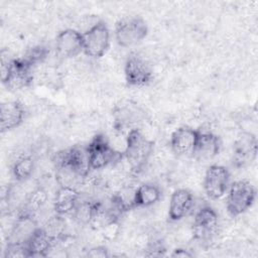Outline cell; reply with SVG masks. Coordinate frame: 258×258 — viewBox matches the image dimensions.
I'll use <instances>...</instances> for the list:
<instances>
[{"label":"cell","instance_id":"cell-3","mask_svg":"<svg viewBox=\"0 0 258 258\" xmlns=\"http://www.w3.org/2000/svg\"><path fill=\"white\" fill-rule=\"evenodd\" d=\"M256 197L254 185L247 179L236 180L230 184L227 192V211L237 217L249 210Z\"/></svg>","mask_w":258,"mask_h":258},{"label":"cell","instance_id":"cell-13","mask_svg":"<svg viewBox=\"0 0 258 258\" xmlns=\"http://www.w3.org/2000/svg\"><path fill=\"white\" fill-rule=\"evenodd\" d=\"M199 130L188 126H181L174 130L170 137V148L178 156L192 154L196 146Z\"/></svg>","mask_w":258,"mask_h":258},{"label":"cell","instance_id":"cell-14","mask_svg":"<svg viewBox=\"0 0 258 258\" xmlns=\"http://www.w3.org/2000/svg\"><path fill=\"white\" fill-rule=\"evenodd\" d=\"M25 110L19 101H6L0 108L1 132H8L18 128L24 121Z\"/></svg>","mask_w":258,"mask_h":258},{"label":"cell","instance_id":"cell-12","mask_svg":"<svg viewBox=\"0 0 258 258\" xmlns=\"http://www.w3.org/2000/svg\"><path fill=\"white\" fill-rule=\"evenodd\" d=\"M195 199L186 188H179L171 194L168 206V219L171 222H177L191 213Z\"/></svg>","mask_w":258,"mask_h":258},{"label":"cell","instance_id":"cell-20","mask_svg":"<svg viewBox=\"0 0 258 258\" xmlns=\"http://www.w3.org/2000/svg\"><path fill=\"white\" fill-rule=\"evenodd\" d=\"M100 202L84 201L79 202L75 210L73 211V217L79 224H91L93 218L98 210Z\"/></svg>","mask_w":258,"mask_h":258},{"label":"cell","instance_id":"cell-10","mask_svg":"<svg viewBox=\"0 0 258 258\" xmlns=\"http://www.w3.org/2000/svg\"><path fill=\"white\" fill-rule=\"evenodd\" d=\"M257 138L251 132H243L234 144L233 162L237 167H245L251 164L257 157Z\"/></svg>","mask_w":258,"mask_h":258},{"label":"cell","instance_id":"cell-16","mask_svg":"<svg viewBox=\"0 0 258 258\" xmlns=\"http://www.w3.org/2000/svg\"><path fill=\"white\" fill-rule=\"evenodd\" d=\"M57 241V239L50 236L43 228L37 227L26 242L29 257H46L54 248Z\"/></svg>","mask_w":258,"mask_h":258},{"label":"cell","instance_id":"cell-24","mask_svg":"<svg viewBox=\"0 0 258 258\" xmlns=\"http://www.w3.org/2000/svg\"><path fill=\"white\" fill-rule=\"evenodd\" d=\"M88 256L90 257H108L109 256V252L107 250L106 247L104 246H97V247H94L92 249H90L88 251Z\"/></svg>","mask_w":258,"mask_h":258},{"label":"cell","instance_id":"cell-9","mask_svg":"<svg viewBox=\"0 0 258 258\" xmlns=\"http://www.w3.org/2000/svg\"><path fill=\"white\" fill-rule=\"evenodd\" d=\"M33 67L23 57L13 58L9 64L8 73L2 83L11 91H18L30 86L33 81Z\"/></svg>","mask_w":258,"mask_h":258},{"label":"cell","instance_id":"cell-25","mask_svg":"<svg viewBox=\"0 0 258 258\" xmlns=\"http://www.w3.org/2000/svg\"><path fill=\"white\" fill-rule=\"evenodd\" d=\"M171 257H191L192 253L183 248H176L170 255Z\"/></svg>","mask_w":258,"mask_h":258},{"label":"cell","instance_id":"cell-2","mask_svg":"<svg viewBox=\"0 0 258 258\" xmlns=\"http://www.w3.org/2000/svg\"><path fill=\"white\" fill-rule=\"evenodd\" d=\"M90 166L92 170H99L116 164L123 158V152L118 151L103 134L95 135L87 145Z\"/></svg>","mask_w":258,"mask_h":258},{"label":"cell","instance_id":"cell-18","mask_svg":"<svg viewBox=\"0 0 258 258\" xmlns=\"http://www.w3.org/2000/svg\"><path fill=\"white\" fill-rule=\"evenodd\" d=\"M161 198L158 185L152 182H144L135 188L133 206L135 208H149L155 205Z\"/></svg>","mask_w":258,"mask_h":258},{"label":"cell","instance_id":"cell-19","mask_svg":"<svg viewBox=\"0 0 258 258\" xmlns=\"http://www.w3.org/2000/svg\"><path fill=\"white\" fill-rule=\"evenodd\" d=\"M46 202H47L46 190L42 187H36L28 194V196L25 200L23 209L20 213H24V214L33 216V213L40 211L44 207Z\"/></svg>","mask_w":258,"mask_h":258},{"label":"cell","instance_id":"cell-8","mask_svg":"<svg viewBox=\"0 0 258 258\" xmlns=\"http://www.w3.org/2000/svg\"><path fill=\"white\" fill-rule=\"evenodd\" d=\"M126 83L131 87H143L148 85L153 77L149 62L138 54L127 57L124 66Z\"/></svg>","mask_w":258,"mask_h":258},{"label":"cell","instance_id":"cell-23","mask_svg":"<svg viewBox=\"0 0 258 258\" xmlns=\"http://www.w3.org/2000/svg\"><path fill=\"white\" fill-rule=\"evenodd\" d=\"M5 257H29L26 244L18 242H8L5 250Z\"/></svg>","mask_w":258,"mask_h":258},{"label":"cell","instance_id":"cell-22","mask_svg":"<svg viewBox=\"0 0 258 258\" xmlns=\"http://www.w3.org/2000/svg\"><path fill=\"white\" fill-rule=\"evenodd\" d=\"M48 54V49L43 45H36L27 50L25 56L23 57L32 67L42 62Z\"/></svg>","mask_w":258,"mask_h":258},{"label":"cell","instance_id":"cell-11","mask_svg":"<svg viewBox=\"0 0 258 258\" xmlns=\"http://www.w3.org/2000/svg\"><path fill=\"white\" fill-rule=\"evenodd\" d=\"M55 49L60 56H77L83 52L82 32L72 28L61 30L55 38Z\"/></svg>","mask_w":258,"mask_h":258},{"label":"cell","instance_id":"cell-5","mask_svg":"<svg viewBox=\"0 0 258 258\" xmlns=\"http://www.w3.org/2000/svg\"><path fill=\"white\" fill-rule=\"evenodd\" d=\"M83 52L90 57L103 56L110 45V30L104 21H97L91 28L82 32Z\"/></svg>","mask_w":258,"mask_h":258},{"label":"cell","instance_id":"cell-6","mask_svg":"<svg viewBox=\"0 0 258 258\" xmlns=\"http://www.w3.org/2000/svg\"><path fill=\"white\" fill-rule=\"evenodd\" d=\"M231 184V176L227 167L220 164L211 165L204 176V190L211 200L224 198Z\"/></svg>","mask_w":258,"mask_h":258},{"label":"cell","instance_id":"cell-17","mask_svg":"<svg viewBox=\"0 0 258 258\" xmlns=\"http://www.w3.org/2000/svg\"><path fill=\"white\" fill-rule=\"evenodd\" d=\"M81 194L73 186H59L54 195L52 206L55 214L63 216L73 213L80 202Z\"/></svg>","mask_w":258,"mask_h":258},{"label":"cell","instance_id":"cell-15","mask_svg":"<svg viewBox=\"0 0 258 258\" xmlns=\"http://www.w3.org/2000/svg\"><path fill=\"white\" fill-rule=\"evenodd\" d=\"M221 149V141L217 135L210 131L199 130L192 156L200 160L206 161L215 157Z\"/></svg>","mask_w":258,"mask_h":258},{"label":"cell","instance_id":"cell-4","mask_svg":"<svg viewBox=\"0 0 258 258\" xmlns=\"http://www.w3.org/2000/svg\"><path fill=\"white\" fill-rule=\"evenodd\" d=\"M148 28L139 16H128L120 19L115 26V38L122 47L133 46L147 35Z\"/></svg>","mask_w":258,"mask_h":258},{"label":"cell","instance_id":"cell-1","mask_svg":"<svg viewBox=\"0 0 258 258\" xmlns=\"http://www.w3.org/2000/svg\"><path fill=\"white\" fill-rule=\"evenodd\" d=\"M153 153V141L149 140L143 133L135 128L127 133L123 158L127 161L132 173H139L146 165Z\"/></svg>","mask_w":258,"mask_h":258},{"label":"cell","instance_id":"cell-21","mask_svg":"<svg viewBox=\"0 0 258 258\" xmlns=\"http://www.w3.org/2000/svg\"><path fill=\"white\" fill-rule=\"evenodd\" d=\"M34 169V160L30 155H22L16 159L12 166V174L17 181L28 179Z\"/></svg>","mask_w":258,"mask_h":258},{"label":"cell","instance_id":"cell-7","mask_svg":"<svg viewBox=\"0 0 258 258\" xmlns=\"http://www.w3.org/2000/svg\"><path fill=\"white\" fill-rule=\"evenodd\" d=\"M219 220L216 211L210 206L202 207L194 217L192 236L195 239L207 242L218 233Z\"/></svg>","mask_w":258,"mask_h":258}]
</instances>
